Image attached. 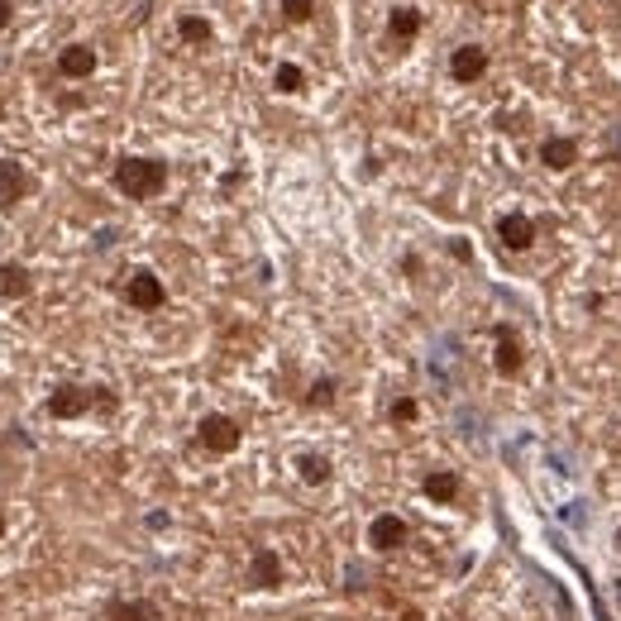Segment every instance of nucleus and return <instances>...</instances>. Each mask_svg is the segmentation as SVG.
I'll return each mask as SVG.
<instances>
[{"label": "nucleus", "instance_id": "1", "mask_svg": "<svg viewBox=\"0 0 621 621\" xmlns=\"http://www.w3.org/2000/svg\"><path fill=\"white\" fill-rule=\"evenodd\" d=\"M168 187V163L163 158H144V153H129L115 163V192L129 201H153Z\"/></svg>", "mask_w": 621, "mask_h": 621}, {"label": "nucleus", "instance_id": "2", "mask_svg": "<svg viewBox=\"0 0 621 621\" xmlns=\"http://www.w3.org/2000/svg\"><path fill=\"white\" fill-rule=\"evenodd\" d=\"M115 407H120V402H115L110 387H82V383H58L53 392H48V402H43V411H48L53 421H77V416H86V411L110 416Z\"/></svg>", "mask_w": 621, "mask_h": 621}, {"label": "nucleus", "instance_id": "3", "mask_svg": "<svg viewBox=\"0 0 621 621\" xmlns=\"http://www.w3.org/2000/svg\"><path fill=\"white\" fill-rule=\"evenodd\" d=\"M196 440H201V450H211V454H235L239 445H244V430H239L235 416L206 411V416L196 421Z\"/></svg>", "mask_w": 621, "mask_h": 621}, {"label": "nucleus", "instance_id": "4", "mask_svg": "<svg viewBox=\"0 0 621 621\" xmlns=\"http://www.w3.org/2000/svg\"><path fill=\"white\" fill-rule=\"evenodd\" d=\"M125 301L134 311H158V306L168 301V287H163V278H158L153 268H134L125 282Z\"/></svg>", "mask_w": 621, "mask_h": 621}, {"label": "nucleus", "instance_id": "5", "mask_svg": "<svg viewBox=\"0 0 621 621\" xmlns=\"http://www.w3.org/2000/svg\"><path fill=\"white\" fill-rule=\"evenodd\" d=\"M488 63H493V58H488V48H483V43H459V48L450 53V77L459 86H473V82H483Z\"/></svg>", "mask_w": 621, "mask_h": 621}, {"label": "nucleus", "instance_id": "6", "mask_svg": "<svg viewBox=\"0 0 621 621\" xmlns=\"http://www.w3.org/2000/svg\"><path fill=\"white\" fill-rule=\"evenodd\" d=\"M368 545L378 550V555H392V550H402L407 545V521L397 512H378L368 521Z\"/></svg>", "mask_w": 621, "mask_h": 621}, {"label": "nucleus", "instance_id": "7", "mask_svg": "<svg viewBox=\"0 0 621 621\" xmlns=\"http://www.w3.org/2000/svg\"><path fill=\"white\" fill-rule=\"evenodd\" d=\"M29 172H24V163H15V158H0V211H15L24 196H29Z\"/></svg>", "mask_w": 621, "mask_h": 621}, {"label": "nucleus", "instance_id": "8", "mask_svg": "<svg viewBox=\"0 0 621 621\" xmlns=\"http://www.w3.org/2000/svg\"><path fill=\"white\" fill-rule=\"evenodd\" d=\"M497 239L512 249V254H526L531 244H536V220L521 211H507L502 220H497Z\"/></svg>", "mask_w": 621, "mask_h": 621}, {"label": "nucleus", "instance_id": "9", "mask_svg": "<svg viewBox=\"0 0 621 621\" xmlns=\"http://www.w3.org/2000/svg\"><path fill=\"white\" fill-rule=\"evenodd\" d=\"M249 588H282V555L278 550H268V545H258L254 559H249V574H244Z\"/></svg>", "mask_w": 621, "mask_h": 621}, {"label": "nucleus", "instance_id": "10", "mask_svg": "<svg viewBox=\"0 0 621 621\" xmlns=\"http://www.w3.org/2000/svg\"><path fill=\"white\" fill-rule=\"evenodd\" d=\"M493 335H497V373H502V378H516V373H521V364H526V349H521V340H516V330L507 321L502 325H493Z\"/></svg>", "mask_w": 621, "mask_h": 621}, {"label": "nucleus", "instance_id": "11", "mask_svg": "<svg viewBox=\"0 0 621 621\" xmlns=\"http://www.w3.org/2000/svg\"><path fill=\"white\" fill-rule=\"evenodd\" d=\"M96 63H101V58H96L91 43H67L63 53H58V72H63L67 82H86V77L96 72Z\"/></svg>", "mask_w": 621, "mask_h": 621}, {"label": "nucleus", "instance_id": "12", "mask_svg": "<svg viewBox=\"0 0 621 621\" xmlns=\"http://www.w3.org/2000/svg\"><path fill=\"white\" fill-rule=\"evenodd\" d=\"M106 621H163V607L149 598H110Z\"/></svg>", "mask_w": 621, "mask_h": 621}, {"label": "nucleus", "instance_id": "13", "mask_svg": "<svg viewBox=\"0 0 621 621\" xmlns=\"http://www.w3.org/2000/svg\"><path fill=\"white\" fill-rule=\"evenodd\" d=\"M540 163H545L550 172H569L574 163H579V144L564 139V134H550V139L540 144Z\"/></svg>", "mask_w": 621, "mask_h": 621}, {"label": "nucleus", "instance_id": "14", "mask_svg": "<svg viewBox=\"0 0 621 621\" xmlns=\"http://www.w3.org/2000/svg\"><path fill=\"white\" fill-rule=\"evenodd\" d=\"M34 292V273L24 263H0V301H24Z\"/></svg>", "mask_w": 621, "mask_h": 621}, {"label": "nucleus", "instance_id": "15", "mask_svg": "<svg viewBox=\"0 0 621 621\" xmlns=\"http://www.w3.org/2000/svg\"><path fill=\"white\" fill-rule=\"evenodd\" d=\"M421 24H426V15L421 10H411V5H397L392 15H387V34L397 43H411L416 34H421Z\"/></svg>", "mask_w": 621, "mask_h": 621}, {"label": "nucleus", "instance_id": "16", "mask_svg": "<svg viewBox=\"0 0 621 621\" xmlns=\"http://www.w3.org/2000/svg\"><path fill=\"white\" fill-rule=\"evenodd\" d=\"M177 39L187 43V48H206L215 39V24L206 15H177Z\"/></svg>", "mask_w": 621, "mask_h": 621}, {"label": "nucleus", "instance_id": "17", "mask_svg": "<svg viewBox=\"0 0 621 621\" xmlns=\"http://www.w3.org/2000/svg\"><path fill=\"white\" fill-rule=\"evenodd\" d=\"M421 493L430 497V502H454L459 497V473H450V469H435V473H426V483H421Z\"/></svg>", "mask_w": 621, "mask_h": 621}, {"label": "nucleus", "instance_id": "18", "mask_svg": "<svg viewBox=\"0 0 621 621\" xmlns=\"http://www.w3.org/2000/svg\"><path fill=\"white\" fill-rule=\"evenodd\" d=\"M330 459L325 454H297V478L301 483H311V488H321V483H330Z\"/></svg>", "mask_w": 621, "mask_h": 621}, {"label": "nucleus", "instance_id": "19", "mask_svg": "<svg viewBox=\"0 0 621 621\" xmlns=\"http://www.w3.org/2000/svg\"><path fill=\"white\" fill-rule=\"evenodd\" d=\"M335 397H340V383H335V378H316L311 392H306V407L325 411V407H335Z\"/></svg>", "mask_w": 621, "mask_h": 621}, {"label": "nucleus", "instance_id": "20", "mask_svg": "<svg viewBox=\"0 0 621 621\" xmlns=\"http://www.w3.org/2000/svg\"><path fill=\"white\" fill-rule=\"evenodd\" d=\"M273 86H278L282 96H297V91H306V72H301L297 63H282L278 72H273Z\"/></svg>", "mask_w": 621, "mask_h": 621}, {"label": "nucleus", "instance_id": "21", "mask_svg": "<svg viewBox=\"0 0 621 621\" xmlns=\"http://www.w3.org/2000/svg\"><path fill=\"white\" fill-rule=\"evenodd\" d=\"M278 10H282V20L287 24H306L311 15H316V0H282Z\"/></svg>", "mask_w": 621, "mask_h": 621}, {"label": "nucleus", "instance_id": "22", "mask_svg": "<svg viewBox=\"0 0 621 621\" xmlns=\"http://www.w3.org/2000/svg\"><path fill=\"white\" fill-rule=\"evenodd\" d=\"M387 416H392L397 426H411V421L421 416V402H416V397H397V402L387 407Z\"/></svg>", "mask_w": 621, "mask_h": 621}, {"label": "nucleus", "instance_id": "23", "mask_svg": "<svg viewBox=\"0 0 621 621\" xmlns=\"http://www.w3.org/2000/svg\"><path fill=\"white\" fill-rule=\"evenodd\" d=\"M10 20H15V0H0V34L10 29Z\"/></svg>", "mask_w": 621, "mask_h": 621}, {"label": "nucleus", "instance_id": "24", "mask_svg": "<svg viewBox=\"0 0 621 621\" xmlns=\"http://www.w3.org/2000/svg\"><path fill=\"white\" fill-rule=\"evenodd\" d=\"M450 254L459 258V263H469V258H473V249H469V244H464V239H450Z\"/></svg>", "mask_w": 621, "mask_h": 621}, {"label": "nucleus", "instance_id": "25", "mask_svg": "<svg viewBox=\"0 0 621 621\" xmlns=\"http://www.w3.org/2000/svg\"><path fill=\"white\" fill-rule=\"evenodd\" d=\"M5 526H10V521H5V512H0V536H5Z\"/></svg>", "mask_w": 621, "mask_h": 621}]
</instances>
